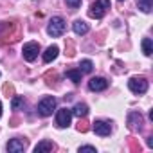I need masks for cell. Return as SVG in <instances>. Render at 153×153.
<instances>
[{
  "mask_svg": "<svg viewBox=\"0 0 153 153\" xmlns=\"http://www.w3.org/2000/svg\"><path fill=\"white\" fill-rule=\"evenodd\" d=\"M65 27H67L65 20H63L61 16H54V18L49 22V25H47V34L52 36V38H59V36L65 33Z\"/></svg>",
  "mask_w": 153,
  "mask_h": 153,
  "instance_id": "6da1fadb",
  "label": "cell"
},
{
  "mask_svg": "<svg viewBox=\"0 0 153 153\" xmlns=\"http://www.w3.org/2000/svg\"><path fill=\"white\" fill-rule=\"evenodd\" d=\"M110 9V0H96V2L90 6V11H88V15L92 16V18H103L105 15H106V11Z\"/></svg>",
  "mask_w": 153,
  "mask_h": 153,
  "instance_id": "7a4b0ae2",
  "label": "cell"
},
{
  "mask_svg": "<svg viewBox=\"0 0 153 153\" xmlns=\"http://www.w3.org/2000/svg\"><path fill=\"white\" fill-rule=\"evenodd\" d=\"M54 110H56V97H52V96H47V97H43V99L38 103V114H40L42 117L52 115Z\"/></svg>",
  "mask_w": 153,
  "mask_h": 153,
  "instance_id": "3957f363",
  "label": "cell"
},
{
  "mask_svg": "<svg viewBox=\"0 0 153 153\" xmlns=\"http://www.w3.org/2000/svg\"><path fill=\"white\" fill-rule=\"evenodd\" d=\"M38 52H40V43H36V42H29L22 49V54H24L25 61H34L38 58Z\"/></svg>",
  "mask_w": 153,
  "mask_h": 153,
  "instance_id": "277c9868",
  "label": "cell"
},
{
  "mask_svg": "<svg viewBox=\"0 0 153 153\" xmlns=\"http://www.w3.org/2000/svg\"><path fill=\"white\" fill-rule=\"evenodd\" d=\"M70 119H72V110L59 108L56 112V126L58 128H68L70 126Z\"/></svg>",
  "mask_w": 153,
  "mask_h": 153,
  "instance_id": "5b68a950",
  "label": "cell"
},
{
  "mask_svg": "<svg viewBox=\"0 0 153 153\" xmlns=\"http://www.w3.org/2000/svg\"><path fill=\"white\" fill-rule=\"evenodd\" d=\"M128 88L133 92V94H144L148 90V81L144 78H131L128 81Z\"/></svg>",
  "mask_w": 153,
  "mask_h": 153,
  "instance_id": "8992f818",
  "label": "cell"
},
{
  "mask_svg": "<svg viewBox=\"0 0 153 153\" xmlns=\"http://www.w3.org/2000/svg\"><path fill=\"white\" fill-rule=\"evenodd\" d=\"M88 88H90L92 92H103V90L108 88V81H106L105 78H92V79L88 81Z\"/></svg>",
  "mask_w": 153,
  "mask_h": 153,
  "instance_id": "52a82bcc",
  "label": "cell"
},
{
  "mask_svg": "<svg viewBox=\"0 0 153 153\" xmlns=\"http://www.w3.org/2000/svg\"><path fill=\"white\" fill-rule=\"evenodd\" d=\"M94 131H96L99 137H106V135H110L112 126H110V123H106V121H96V123H94Z\"/></svg>",
  "mask_w": 153,
  "mask_h": 153,
  "instance_id": "ba28073f",
  "label": "cell"
},
{
  "mask_svg": "<svg viewBox=\"0 0 153 153\" xmlns=\"http://www.w3.org/2000/svg\"><path fill=\"white\" fill-rule=\"evenodd\" d=\"M25 149V140L22 139H11L7 142V151L9 153H22Z\"/></svg>",
  "mask_w": 153,
  "mask_h": 153,
  "instance_id": "9c48e42d",
  "label": "cell"
},
{
  "mask_svg": "<svg viewBox=\"0 0 153 153\" xmlns=\"http://www.w3.org/2000/svg\"><path fill=\"white\" fill-rule=\"evenodd\" d=\"M140 124H142V115L139 112H130V115H128V126L131 130H137V128H140Z\"/></svg>",
  "mask_w": 153,
  "mask_h": 153,
  "instance_id": "30bf717a",
  "label": "cell"
},
{
  "mask_svg": "<svg viewBox=\"0 0 153 153\" xmlns=\"http://www.w3.org/2000/svg\"><path fill=\"white\" fill-rule=\"evenodd\" d=\"M58 54H59L58 45H51V47H47V51L43 52V61H45V63H51V61H54V59L58 58Z\"/></svg>",
  "mask_w": 153,
  "mask_h": 153,
  "instance_id": "8fae6325",
  "label": "cell"
},
{
  "mask_svg": "<svg viewBox=\"0 0 153 153\" xmlns=\"http://www.w3.org/2000/svg\"><path fill=\"white\" fill-rule=\"evenodd\" d=\"M72 29H74L76 34H87V33H88V24L83 22V20H76V22L72 24Z\"/></svg>",
  "mask_w": 153,
  "mask_h": 153,
  "instance_id": "7c38bea8",
  "label": "cell"
},
{
  "mask_svg": "<svg viewBox=\"0 0 153 153\" xmlns=\"http://www.w3.org/2000/svg\"><path fill=\"white\" fill-rule=\"evenodd\" d=\"M87 114H88V106L85 105V103H78L74 108H72V115H76V117H87Z\"/></svg>",
  "mask_w": 153,
  "mask_h": 153,
  "instance_id": "4fadbf2b",
  "label": "cell"
},
{
  "mask_svg": "<svg viewBox=\"0 0 153 153\" xmlns=\"http://www.w3.org/2000/svg\"><path fill=\"white\" fill-rule=\"evenodd\" d=\"M81 76H83V72L79 68H70V70H67V78L72 83H79L81 81Z\"/></svg>",
  "mask_w": 153,
  "mask_h": 153,
  "instance_id": "5bb4252c",
  "label": "cell"
},
{
  "mask_svg": "<svg viewBox=\"0 0 153 153\" xmlns=\"http://www.w3.org/2000/svg\"><path fill=\"white\" fill-rule=\"evenodd\" d=\"M54 148V144L51 142V140H42V142H38L36 146H34V153H43V151H51Z\"/></svg>",
  "mask_w": 153,
  "mask_h": 153,
  "instance_id": "9a60e30c",
  "label": "cell"
},
{
  "mask_svg": "<svg viewBox=\"0 0 153 153\" xmlns=\"http://www.w3.org/2000/svg\"><path fill=\"white\" fill-rule=\"evenodd\" d=\"M137 6L142 13H151L153 9V0H137Z\"/></svg>",
  "mask_w": 153,
  "mask_h": 153,
  "instance_id": "2e32d148",
  "label": "cell"
},
{
  "mask_svg": "<svg viewBox=\"0 0 153 153\" xmlns=\"http://www.w3.org/2000/svg\"><path fill=\"white\" fill-rule=\"evenodd\" d=\"M142 52H144L146 56H151V54H153V42H151L149 38H144V40H142Z\"/></svg>",
  "mask_w": 153,
  "mask_h": 153,
  "instance_id": "e0dca14e",
  "label": "cell"
},
{
  "mask_svg": "<svg viewBox=\"0 0 153 153\" xmlns=\"http://www.w3.org/2000/svg\"><path fill=\"white\" fill-rule=\"evenodd\" d=\"M79 70H81L83 74H90V72L94 70V63H92L90 59H83V61L79 63Z\"/></svg>",
  "mask_w": 153,
  "mask_h": 153,
  "instance_id": "ac0fdd59",
  "label": "cell"
},
{
  "mask_svg": "<svg viewBox=\"0 0 153 153\" xmlns=\"http://www.w3.org/2000/svg\"><path fill=\"white\" fill-rule=\"evenodd\" d=\"M22 105H24V99H22V97H13V101H11V106H13V110H18Z\"/></svg>",
  "mask_w": 153,
  "mask_h": 153,
  "instance_id": "d6986e66",
  "label": "cell"
},
{
  "mask_svg": "<svg viewBox=\"0 0 153 153\" xmlns=\"http://www.w3.org/2000/svg\"><path fill=\"white\" fill-rule=\"evenodd\" d=\"M67 6L72 7V9H76V7L81 6V0H67Z\"/></svg>",
  "mask_w": 153,
  "mask_h": 153,
  "instance_id": "ffe728a7",
  "label": "cell"
},
{
  "mask_svg": "<svg viewBox=\"0 0 153 153\" xmlns=\"http://www.w3.org/2000/svg\"><path fill=\"white\" fill-rule=\"evenodd\" d=\"M79 151H92V153H96V148L94 146H79Z\"/></svg>",
  "mask_w": 153,
  "mask_h": 153,
  "instance_id": "44dd1931",
  "label": "cell"
},
{
  "mask_svg": "<svg viewBox=\"0 0 153 153\" xmlns=\"http://www.w3.org/2000/svg\"><path fill=\"white\" fill-rule=\"evenodd\" d=\"M0 115H2V105H0Z\"/></svg>",
  "mask_w": 153,
  "mask_h": 153,
  "instance_id": "7402d4cb",
  "label": "cell"
},
{
  "mask_svg": "<svg viewBox=\"0 0 153 153\" xmlns=\"http://www.w3.org/2000/svg\"><path fill=\"white\" fill-rule=\"evenodd\" d=\"M119 2H123V0H119Z\"/></svg>",
  "mask_w": 153,
  "mask_h": 153,
  "instance_id": "603a6c76",
  "label": "cell"
}]
</instances>
